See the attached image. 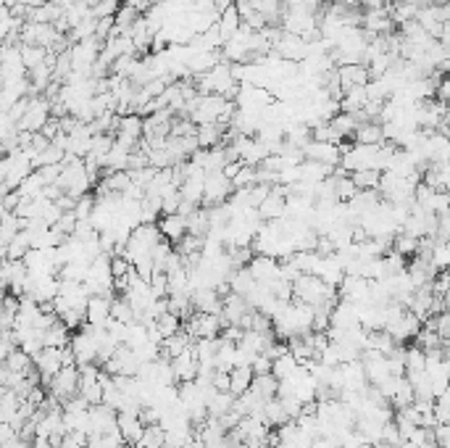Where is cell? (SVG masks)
<instances>
[{
	"mask_svg": "<svg viewBox=\"0 0 450 448\" xmlns=\"http://www.w3.org/2000/svg\"><path fill=\"white\" fill-rule=\"evenodd\" d=\"M276 385H279V380H276L274 374H253V383H250V391L258 393L264 401H269V398H276Z\"/></svg>",
	"mask_w": 450,
	"mask_h": 448,
	"instance_id": "d4e9b609",
	"label": "cell"
},
{
	"mask_svg": "<svg viewBox=\"0 0 450 448\" xmlns=\"http://www.w3.org/2000/svg\"><path fill=\"white\" fill-rule=\"evenodd\" d=\"M379 174H382V172H377V169H361V172H353V174H350V182L356 185V190H377Z\"/></svg>",
	"mask_w": 450,
	"mask_h": 448,
	"instance_id": "f546056e",
	"label": "cell"
},
{
	"mask_svg": "<svg viewBox=\"0 0 450 448\" xmlns=\"http://www.w3.org/2000/svg\"><path fill=\"white\" fill-rule=\"evenodd\" d=\"M119 0H98L90 6V16L92 19H106V16H113L119 11Z\"/></svg>",
	"mask_w": 450,
	"mask_h": 448,
	"instance_id": "d590c367",
	"label": "cell"
},
{
	"mask_svg": "<svg viewBox=\"0 0 450 448\" xmlns=\"http://www.w3.org/2000/svg\"><path fill=\"white\" fill-rule=\"evenodd\" d=\"M330 130L340 138V140H348V138H353V130H356V119H353V113H334L330 122Z\"/></svg>",
	"mask_w": 450,
	"mask_h": 448,
	"instance_id": "484cf974",
	"label": "cell"
},
{
	"mask_svg": "<svg viewBox=\"0 0 450 448\" xmlns=\"http://www.w3.org/2000/svg\"><path fill=\"white\" fill-rule=\"evenodd\" d=\"M171 374H174V383H193L195 377H198V369H201V364H198V356H195L193 346L187 348V351H182L179 356H174L171 362Z\"/></svg>",
	"mask_w": 450,
	"mask_h": 448,
	"instance_id": "ba28073f",
	"label": "cell"
},
{
	"mask_svg": "<svg viewBox=\"0 0 450 448\" xmlns=\"http://www.w3.org/2000/svg\"><path fill=\"white\" fill-rule=\"evenodd\" d=\"M3 366H6L9 372L21 374V377H27V374L35 369V364H32V356H29L27 351H21V348H13V351H9V356H6Z\"/></svg>",
	"mask_w": 450,
	"mask_h": 448,
	"instance_id": "44dd1931",
	"label": "cell"
},
{
	"mask_svg": "<svg viewBox=\"0 0 450 448\" xmlns=\"http://www.w3.org/2000/svg\"><path fill=\"white\" fill-rule=\"evenodd\" d=\"M232 406H235V396L227 391H213L211 396L206 398V411H208L211 420H219L221 414H227Z\"/></svg>",
	"mask_w": 450,
	"mask_h": 448,
	"instance_id": "d6986e66",
	"label": "cell"
},
{
	"mask_svg": "<svg viewBox=\"0 0 450 448\" xmlns=\"http://www.w3.org/2000/svg\"><path fill=\"white\" fill-rule=\"evenodd\" d=\"M253 185H258V177H256V167H240V172L232 177V187L235 190H240V187H253Z\"/></svg>",
	"mask_w": 450,
	"mask_h": 448,
	"instance_id": "8d00e7d4",
	"label": "cell"
},
{
	"mask_svg": "<svg viewBox=\"0 0 450 448\" xmlns=\"http://www.w3.org/2000/svg\"><path fill=\"white\" fill-rule=\"evenodd\" d=\"M29 248H32V237H29V233L27 230H18V233L13 235V240L6 245V259L21 262V259L29 253Z\"/></svg>",
	"mask_w": 450,
	"mask_h": 448,
	"instance_id": "cb8c5ba5",
	"label": "cell"
},
{
	"mask_svg": "<svg viewBox=\"0 0 450 448\" xmlns=\"http://www.w3.org/2000/svg\"><path fill=\"white\" fill-rule=\"evenodd\" d=\"M111 319H116L121 325H132L135 322V308L129 306V301L124 296H113L111 298Z\"/></svg>",
	"mask_w": 450,
	"mask_h": 448,
	"instance_id": "4316f807",
	"label": "cell"
},
{
	"mask_svg": "<svg viewBox=\"0 0 450 448\" xmlns=\"http://www.w3.org/2000/svg\"><path fill=\"white\" fill-rule=\"evenodd\" d=\"M158 233H161V237L164 240H169V243L174 245L179 237H182L184 233H187V224H184V216L179 214H161V219H158Z\"/></svg>",
	"mask_w": 450,
	"mask_h": 448,
	"instance_id": "9a60e30c",
	"label": "cell"
},
{
	"mask_svg": "<svg viewBox=\"0 0 450 448\" xmlns=\"http://www.w3.org/2000/svg\"><path fill=\"white\" fill-rule=\"evenodd\" d=\"M250 369H253V374H269L271 372V359H269L266 354H256L253 359H250Z\"/></svg>",
	"mask_w": 450,
	"mask_h": 448,
	"instance_id": "f35d334b",
	"label": "cell"
},
{
	"mask_svg": "<svg viewBox=\"0 0 450 448\" xmlns=\"http://www.w3.org/2000/svg\"><path fill=\"white\" fill-rule=\"evenodd\" d=\"M224 130L227 124H198V132H195V140H198V148H216V145H224Z\"/></svg>",
	"mask_w": 450,
	"mask_h": 448,
	"instance_id": "2e32d148",
	"label": "cell"
},
{
	"mask_svg": "<svg viewBox=\"0 0 450 448\" xmlns=\"http://www.w3.org/2000/svg\"><path fill=\"white\" fill-rule=\"evenodd\" d=\"M337 79H340L342 93L350 90V87H366L369 69L364 64H342L337 66Z\"/></svg>",
	"mask_w": 450,
	"mask_h": 448,
	"instance_id": "5bb4252c",
	"label": "cell"
},
{
	"mask_svg": "<svg viewBox=\"0 0 450 448\" xmlns=\"http://www.w3.org/2000/svg\"><path fill=\"white\" fill-rule=\"evenodd\" d=\"M92 208H95V198H92L90 193H84V196H79L74 201L72 211H74V216H77V222H90Z\"/></svg>",
	"mask_w": 450,
	"mask_h": 448,
	"instance_id": "d6a6232c",
	"label": "cell"
},
{
	"mask_svg": "<svg viewBox=\"0 0 450 448\" xmlns=\"http://www.w3.org/2000/svg\"><path fill=\"white\" fill-rule=\"evenodd\" d=\"M147 288L153 293V298H166L169 296V277H166V271L156 269L150 274V280H147Z\"/></svg>",
	"mask_w": 450,
	"mask_h": 448,
	"instance_id": "836d02e7",
	"label": "cell"
},
{
	"mask_svg": "<svg viewBox=\"0 0 450 448\" xmlns=\"http://www.w3.org/2000/svg\"><path fill=\"white\" fill-rule=\"evenodd\" d=\"M116 432V411L106 403H95L87 409V435H108Z\"/></svg>",
	"mask_w": 450,
	"mask_h": 448,
	"instance_id": "8992f818",
	"label": "cell"
},
{
	"mask_svg": "<svg viewBox=\"0 0 450 448\" xmlns=\"http://www.w3.org/2000/svg\"><path fill=\"white\" fill-rule=\"evenodd\" d=\"M303 159L324 164V167H337L342 159V153H340V148H337V142L308 140V145L303 148Z\"/></svg>",
	"mask_w": 450,
	"mask_h": 448,
	"instance_id": "52a82bcc",
	"label": "cell"
},
{
	"mask_svg": "<svg viewBox=\"0 0 450 448\" xmlns=\"http://www.w3.org/2000/svg\"><path fill=\"white\" fill-rule=\"evenodd\" d=\"M116 430H119V435L124 438L127 446H135L145 427H142V422L135 411H119L116 414Z\"/></svg>",
	"mask_w": 450,
	"mask_h": 448,
	"instance_id": "4fadbf2b",
	"label": "cell"
},
{
	"mask_svg": "<svg viewBox=\"0 0 450 448\" xmlns=\"http://www.w3.org/2000/svg\"><path fill=\"white\" fill-rule=\"evenodd\" d=\"M18 53H21V66L24 69H35V66L45 64V56H47V47H40V45H18Z\"/></svg>",
	"mask_w": 450,
	"mask_h": 448,
	"instance_id": "83f0119b",
	"label": "cell"
},
{
	"mask_svg": "<svg viewBox=\"0 0 450 448\" xmlns=\"http://www.w3.org/2000/svg\"><path fill=\"white\" fill-rule=\"evenodd\" d=\"M53 227L61 235L69 237V235L74 233V227H77V216H74V211H61V216H58V222H55Z\"/></svg>",
	"mask_w": 450,
	"mask_h": 448,
	"instance_id": "74e56055",
	"label": "cell"
},
{
	"mask_svg": "<svg viewBox=\"0 0 450 448\" xmlns=\"http://www.w3.org/2000/svg\"><path fill=\"white\" fill-rule=\"evenodd\" d=\"M419 330H422V319L416 317V314H411V311H403L393 325L385 327V332H390L395 343H408Z\"/></svg>",
	"mask_w": 450,
	"mask_h": 448,
	"instance_id": "9c48e42d",
	"label": "cell"
},
{
	"mask_svg": "<svg viewBox=\"0 0 450 448\" xmlns=\"http://www.w3.org/2000/svg\"><path fill=\"white\" fill-rule=\"evenodd\" d=\"M235 193L232 182L221 172H208L206 179H203V206H216V203H227L230 196Z\"/></svg>",
	"mask_w": 450,
	"mask_h": 448,
	"instance_id": "277c9868",
	"label": "cell"
},
{
	"mask_svg": "<svg viewBox=\"0 0 450 448\" xmlns=\"http://www.w3.org/2000/svg\"><path fill=\"white\" fill-rule=\"evenodd\" d=\"M221 322L219 314H203V311H193L190 319H184L182 330L187 335L193 337V340H201V337H219L221 335Z\"/></svg>",
	"mask_w": 450,
	"mask_h": 448,
	"instance_id": "3957f363",
	"label": "cell"
},
{
	"mask_svg": "<svg viewBox=\"0 0 450 448\" xmlns=\"http://www.w3.org/2000/svg\"><path fill=\"white\" fill-rule=\"evenodd\" d=\"M132 264L124 256H111V277H127Z\"/></svg>",
	"mask_w": 450,
	"mask_h": 448,
	"instance_id": "ab89813d",
	"label": "cell"
},
{
	"mask_svg": "<svg viewBox=\"0 0 450 448\" xmlns=\"http://www.w3.org/2000/svg\"><path fill=\"white\" fill-rule=\"evenodd\" d=\"M153 325H156V330L161 332V337H169L182 330V319L176 317V314H171V311H164V314H158V317L153 319Z\"/></svg>",
	"mask_w": 450,
	"mask_h": 448,
	"instance_id": "4dcf8cb0",
	"label": "cell"
},
{
	"mask_svg": "<svg viewBox=\"0 0 450 448\" xmlns=\"http://www.w3.org/2000/svg\"><path fill=\"white\" fill-rule=\"evenodd\" d=\"M230 290L232 293H237V296H248L250 290L256 288V280H253V274L248 271V267H240V269H232V274H230Z\"/></svg>",
	"mask_w": 450,
	"mask_h": 448,
	"instance_id": "7402d4cb",
	"label": "cell"
},
{
	"mask_svg": "<svg viewBox=\"0 0 450 448\" xmlns=\"http://www.w3.org/2000/svg\"><path fill=\"white\" fill-rule=\"evenodd\" d=\"M111 145H113V135H92L90 156L98 159V164H101V161L106 159V153L111 150Z\"/></svg>",
	"mask_w": 450,
	"mask_h": 448,
	"instance_id": "1f68e13d",
	"label": "cell"
},
{
	"mask_svg": "<svg viewBox=\"0 0 450 448\" xmlns=\"http://www.w3.org/2000/svg\"><path fill=\"white\" fill-rule=\"evenodd\" d=\"M393 19H390V6L379 11H364V19H361V29L369 32L371 38H379V35H390L393 32Z\"/></svg>",
	"mask_w": 450,
	"mask_h": 448,
	"instance_id": "30bf717a",
	"label": "cell"
},
{
	"mask_svg": "<svg viewBox=\"0 0 450 448\" xmlns=\"http://www.w3.org/2000/svg\"><path fill=\"white\" fill-rule=\"evenodd\" d=\"M50 119V101L45 95H29L27 111L16 122L18 132H40L45 127V122Z\"/></svg>",
	"mask_w": 450,
	"mask_h": 448,
	"instance_id": "6da1fadb",
	"label": "cell"
},
{
	"mask_svg": "<svg viewBox=\"0 0 450 448\" xmlns=\"http://www.w3.org/2000/svg\"><path fill=\"white\" fill-rule=\"evenodd\" d=\"M429 264H432L437 271L448 269V264H450V248H448V243H434L432 245V253H429Z\"/></svg>",
	"mask_w": 450,
	"mask_h": 448,
	"instance_id": "e575fe53",
	"label": "cell"
},
{
	"mask_svg": "<svg viewBox=\"0 0 450 448\" xmlns=\"http://www.w3.org/2000/svg\"><path fill=\"white\" fill-rule=\"evenodd\" d=\"M6 193H9V187H3V185H0V198L6 196Z\"/></svg>",
	"mask_w": 450,
	"mask_h": 448,
	"instance_id": "60d3db41",
	"label": "cell"
},
{
	"mask_svg": "<svg viewBox=\"0 0 450 448\" xmlns=\"http://www.w3.org/2000/svg\"><path fill=\"white\" fill-rule=\"evenodd\" d=\"M69 340H72V330L61 322V319H55L53 325L43 330V346H50V348H66L69 346Z\"/></svg>",
	"mask_w": 450,
	"mask_h": 448,
	"instance_id": "ac0fdd59",
	"label": "cell"
},
{
	"mask_svg": "<svg viewBox=\"0 0 450 448\" xmlns=\"http://www.w3.org/2000/svg\"><path fill=\"white\" fill-rule=\"evenodd\" d=\"M111 319V296H90L84 306V322L90 327H106Z\"/></svg>",
	"mask_w": 450,
	"mask_h": 448,
	"instance_id": "7c38bea8",
	"label": "cell"
},
{
	"mask_svg": "<svg viewBox=\"0 0 450 448\" xmlns=\"http://www.w3.org/2000/svg\"><path fill=\"white\" fill-rule=\"evenodd\" d=\"M121 448H129V446H121Z\"/></svg>",
	"mask_w": 450,
	"mask_h": 448,
	"instance_id": "b9f144b4",
	"label": "cell"
},
{
	"mask_svg": "<svg viewBox=\"0 0 450 448\" xmlns=\"http://www.w3.org/2000/svg\"><path fill=\"white\" fill-rule=\"evenodd\" d=\"M248 271L253 274V280L256 282L266 285V282H271V280H279V262L271 259V256H261V253H256V256L248 262Z\"/></svg>",
	"mask_w": 450,
	"mask_h": 448,
	"instance_id": "8fae6325",
	"label": "cell"
},
{
	"mask_svg": "<svg viewBox=\"0 0 450 448\" xmlns=\"http://www.w3.org/2000/svg\"><path fill=\"white\" fill-rule=\"evenodd\" d=\"M47 388H50V396H55L61 403L69 401V398H74L77 391H79V366L77 364L61 366V369L50 377Z\"/></svg>",
	"mask_w": 450,
	"mask_h": 448,
	"instance_id": "7a4b0ae2",
	"label": "cell"
},
{
	"mask_svg": "<svg viewBox=\"0 0 450 448\" xmlns=\"http://www.w3.org/2000/svg\"><path fill=\"white\" fill-rule=\"evenodd\" d=\"M369 101L366 95V87H350V90H345L340 98V111L342 113H356L364 108V103Z\"/></svg>",
	"mask_w": 450,
	"mask_h": 448,
	"instance_id": "603a6c76",
	"label": "cell"
},
{
	"mask_svg": "<svg viewBox=\"0 0 450 448\" xmlns=\"http://www.w3.org/2000/svg\"><path fill=\"white\" fill-rule=\"evenodd\" d=\"M61 351H64V348L43 346L35 356H32V364H35L37 374H40V385L50 383V377L64 366V354H61Z\"/></svg>",
	"mask_w": 450,
	"mask_h": 448,
	"instance_id": "5b68a950",
	"label": "cell"
},
{
	"mask_svg": "<svg viewBox=\"0 0 450 448\" xmlns=\"http://www.w3.org/2000/svg\"><path fill=\"white\" fill-rule=\"evenodd\" d=\"M353 140L356 145H382L385 135H382V124L379 122H361L353 130Z\"/></svg>",
	"mask_w": 450,
	"mask_h": 448,
	"instance_id": "e0dca14e",
	"label": "cell"
},
{
	"mask_svg": "<svg viewBox=\"0 0 450 448\" xmlns=\"http://www.w3.org/2000/svg\"><path fill=\"white\" fill-rule=\"evenodd\" d=\"M227 374H230V393L235 396V398H237V396H242V393L250 388V383H253V369H250L248 364L232 366Z\"/></svg>",
	"mask_w": 450,
	"mask_h": 448,
	"instance_id": "ffe728a7",
	"label": "cell"
},
{
	"mask_svg": "<svg viewBox=\"0 0 450 448\" xmlns=\"http://www.w3.org/2000/svg\"><path fill=\"white\" fill-rule=\"evenodd\" d=\"M298 362H295L293 356H290V351L287 354H282L279 359H274L271 362V374H274L276 380H287V377H293L295 372H298Z\"/></svg>",
	"mask_w": 450,
	"mask_h": 448,
	"instance_id": "f1b7e54d",
	"label": "cell"
}]
</instances>
